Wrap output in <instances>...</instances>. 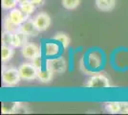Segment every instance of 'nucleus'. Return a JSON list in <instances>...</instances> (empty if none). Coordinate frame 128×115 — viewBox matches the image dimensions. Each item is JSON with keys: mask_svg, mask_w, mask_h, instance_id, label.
Here are the masks:
<instances>
[{"mask_svg": "<svg viewBox=\"0 0 128 115\" xmlns=\"http://www.w3.org/2000/svg\"><path fill=\"white\" fill-rule=\"evenodd\" d=\"M21 77L18 68L4 67L2 70V82L7 86H14L20 82Z\"/></svg>", "mask_w": 128, "mask_h": 115, "instance_id": "f257e3e1", "label": "nucleus"}, {"mask_svg": "<svg viewBox=\"0 0 128 115\" xmlns=\"http://www.w3.org/2000/svg\"><path fill=\"white\" fill-rule=\"evenodd\" d=\"M18 71L21 77V80L32 81L38 78V70L32 65V62H24L18 67Z\"/></svg>", "mask_w": 128, "mask_h": 115, "instance_id": "f03ea898", "label": "nucleus"}, {"mask_svg": "<svg viewBox=\"0 0 128 115\" xmlns=\"http://www.w3.org/2000/svg\"><path fill=\"white\" fill-rule=\"evenodd\" d=\"M46 67L54 73L56 74H61L66 71L67 68V62L63 57L59 58H54V59H50L46 61Z\"/></svg>", "mask_w": 128, "mask_h": 115, "instance_id": "7ed1b4c3", "label": "nucleus"}, {"mask_svg": "<svg viewBox=\"0 0 128 115\" xmlns=\"http://www.w3.org/2000/svg\"><path fill=\"white\" fill-rule=\"evenodd\" d=\"M86 86L91 88H105L110 86V82L109 79L104 75L95 74L88 80Z\"/></svg>", "mask_w": 128, "mask_h": 115, "instance_id": "20e7f679", "label": "nucleus"}, {"mask_svg": "<svg viewBox=\"0 0 128 115\" xmlns=\"http://www.w3.org/2000/svg\"><path fill=\"white\" fill-rule=\"evenodd\" d=\"M32 21L39 32H44L51 25V17L46 13H39L32 18Z\"/></svg>", "mask_w": 128, "mask_h": 115, "instance_id": "39448f33", "label": "nucleus"}, {"mask_svg": "<svg viewBox=\"0 0 128 115\" xmlns=\"http://www.w3.org/2000/svg\"><path fill=\"white\" fill-rule=\"evenodd\" d=\"M21 53L26 60H32L34 57L40 54V48L36 43H27L21 47Z\"/></svg>", "mask_w": 128, "mask_h": 115, "instance_id": "423d86ee", "label": "nucleus"}, {"mask_svg": "<svg viewBox=\"0 0 128 115\" xmlns=\"http://www.w3.org/2000/svg\"><path fill=\"white\" fill-rule=\"evenodd\" d=\"M19 30L26 34L28 37H38L39 34V31L34 25L32 19H27L25 22H23L19 27Z\"/></svg>", "mask_w": 128, "mask_h": 115, "instance_id": "0eeeda50", "label": "nucleus"}, {"mask_svg": "<svg viewBox=\"0 0 128 115\" xmlns=\"http://www.w3.org/2000/svg\"><path fill=\"white\" fill-rule=\"evenodd\" d=\"M8 17H10V19L14 24L18 25V26H20L23 22L26 21L27 19H28V17H29L20 9H17V8L12 9L11 11H10V13L8 14Z\"/></svg>", "mask_w": 128, "mask_h": 115, "instance_id": "6e6552de", "label": "nucleus"}, {"mask_svg": "<svg viewBox=\"0 0 128 115\" xmlns=\"http://www.w3.org/2000/svg\"><path fill=\"white\" fill-rule=\"evenodd\" d=\"M27 43H28V36L25 33H23L20 30H18L16 33H12V46L14 48L23 47Z\"/></svg>", "mask_w": 128, "mask_h": 115, "instance_id": "1a4fd4ad", "label": "nucleus"}, {"mask_svg": "<svg viewBox=\"0 0 128 115\" xmlns=\"http://www.w3.org/2000/svg\"><path fill=\"white\" fill-rule=\"evenodd\" d=\"M96 8L102 12H110L116 6V0H95Z\"/></svg>", "mask_w": 128, "mask_h": 115, "instance_id": "9d476101", "label": "nucleus"}, {"mask_svg": "<svg viewBox=\"0 0 128 115\" xmlns=\"http://www.w3.org/2000/svg\"><path fill=\"white\" fill-rule=\"evenodd\" d=\"M54 72H52L49 68H45V69H39L38 72V79L41 82L44 83H48L53 80Z\"/></svg>", "mask_w": 128, "mask_h": 115, "instance_id": "9b49d317", "label": "nucleus"}, {"mask_svg": "<svg viewBox=\"0 0 128 115\" xmlns=\"http://www.w3.org/2000/svg\"><path fill=\"white\" fill-rule=\"evenodd\" d=\"M14 47L9 45H2L1 47V60L2 62H7L14 56Z\"/></svg>", "mask_w": 128, "mask_h": 115, "instance_id": "f8f14e48", "label": "nucleus"}, {"mask_svg": "<svg viewBox=\"0 0 128 115\" xmlns=\"http://www.w3.org/2000/svg\"><path fill=\"white\" fill-rule=\"evenodd\" d=\"M3 26H4V30L5 31H8V32H11V33H16L19 30V27L18 25L14 24V22L10 19V17H8V15L4 17L3 19Z\"/></svg>", "mask_w": 128, "mask_h": 115, "instance_id": "ddd939ff", "label": "nucleus"}, {"mask_svg": "<svg viewBox=\"0 0 128 115\" xmlns=\"http://www.w3.org/2000/svg\"><path fill=\"white\" fill-rule=\"evenodd\" d=\"M59 47L56 43L54 42H47L45 44V55L49 57H53L58 54Z\"/></svg>", "mask_w": 128, "mask_h": 115, "instance_id": "4468645a", "label": "nucleus"}, {"mask_svg": "<svg viewBox=\"0 0 128 115\" xmlns=\"http://www.w3.org/2000/svg\"><path fill=\"white\" fill-rule=\"evenodd\" d=\"M36 6L32 4L31 1H26V2H23L19 4V9L21 10L25 15H27L28 17L31 16L32 13L36 10Z\"/></svg>", "mask_w": 128, "mask_h": 115, "instance_id": "2eb2a0df", "label": "nucleus"}, {"mask_svg": "<svg viewBox=\"0 0 128 115\" xmlns=\"http://www.w3.org/2000/svg\"><path fill=\"white\" fill-rule=\"evenodd\" d=\"M18 103H3L1 105V112L3 114H12L16 113V106Z\"/></svg>", "mask_w": 128, "mask_h": 115, "instance_id": "dca6fc26", "label": "nucleus"}, {"mask_svg": "<svg viewBox=\"0 0 128 115\" xmlns=\"http://www.w3.org/2000/svg\"><path fill=\"white\" fill-rule=\"evenodd\" d=\"M54 39L56 40H58V42L62 44V46H63V48H67L68 46H69L70 44V38L66 35V34L64 33H61V32H59L58 33L56 36H54Z\"/></svg>", "mask_w": 128, "mask_h": 115, "instance_id": "f3484780", "label": "nucleus"}, {"mask_svg": "<svg viewBox=\"0 0 128 115\" xmlns=\"http://www.w3.org/2000/svg\"><path fill=\"white\" fill-rule=\"evenodd\" d=\"M105 107H106L107 111L112 113V114H117V113H120V102H110V103H107Z\"/></svg>", "mask_w": 128, "mask_h": 115, "instance_id": "a211bd4d", "label": "nucleus"}, {"mask_svg": "<svg viewBox=\"0 0 128 115\" xmlns=\"http://www.w3.org/2000/svg\"><path fill=\"white\" fill-rule=\"evenodd\" d=\"M62 6L67 10H75L80 4V0H62Z\"/></svg>", "mask_w": 128, "mask_h": 115, "instance_id": "6ab92c4d", "label": "nucleus"}, {"mask_svg": "<svg viewBox=\"0 0 128 115\" xmlns=\"http://www.w3.org/2000/svg\"><path fill=\"white\" fill-rule=\"evenodd\" d=\"M18 3L17 0H1V5L3 10H9L11 11L12 9H14Z\"/></svg>", "mask_w": 128, "mask_h": 115, "instance_id": "aec40b11", "label": "nucleus"}, {"mask_svg": "<svg viewBox=\"0 0 128 115\" xmlns=\"http://www.w3.org/2000/svg\"><path fill=\"white\" fill-rule=\"evenodd\" d=\"M12 33L4 30V32L2 33V45L12 46Z\"/></svg>", "mask_w": 128, "mask_h": 115, "instance_id": "412c9836", "label": "nucleus"}, {"mask_svg": "<svg viewBox=\"0 0 128 115\" xmlns=\"http://www.w3.org/2000/svg\"><path fill=\"white\" fill-rule=\"evenodd\" d=\"M89 64H90L92 67H98L100 64V59L98 56H96V54H92V55L89 57Z\"/></svg>", "mask_w": 128, "mask_h": 115, "instance_id": "4be33fe9", "label": "nucleus"}, {"mask_svg": "<svg viewBox=\"0 0 128 115\" xmlns=\"http://www.w3.org/2000/svg\"><path fill=\"white\" fill-rule=\"evenodd\" d=\"M31 62H32V65L34 66L38 70L41 69V68H42V59H41V54H39V55H38L36 57H34V58L31 60Z\"/></svg>", "mask_w": 128, "mask_h": 115, "instance_id": "5701e85b", "label": "nucleus"}, {"mask_svg": "<svg viewBox=\"0 0 128 115\" xmlns=\"http://www.w3.org/2000/svg\"><path fill=\"white\" fill-rule=\"evenodd\" d=\"M28 108H27L26 104H23L22 103H18L16 106V113H28Z\"/></svg>", "mask_w": 128, "mask_h": 115, "instance_id": "b1692460", "label": "nucleus"}, {"mask_svg": "<svg viewBox=\"0 0 128 115\" xmlns=\"http://www.w3.org/2000/svg\"><path fill=\"white\" fill-rule=\"evenodd\" d=\"M120 111L122 114H128V102H120Z\"/></svg>", "mask_w": 128, "mask_h": 115, "instance_id": "393cba45", "label": "nucleus"}, {"mask_svg": "<svg viewBox=\"0 0 128 115\" xmlns=\"http://www.w3.org/2000/svg\"><path fill=\"white\" fill-rule=\"evenodd\" d=\"M31 2L36 7H41L45 3V0H31Z\"/></svg>", "mask_w": 128, "mask_h": 115, "instance_id": "a878e982", "label": "nucleus"}, {"mask_svg": "<svg viewBox=\"0 0 128 115\" xmlns=\"http://www.w3.org/2000/svg\"><path fill=\"white\" fill-rule=\"evenodd\" d=\"M17 1H18V4H20V3L26 2V1H31V0H17Z\"/></svg>", "mask_w": 128, "mask_h": 115, "instance_id": "bb28decb", "label": "nucleus"}]
</instances>
